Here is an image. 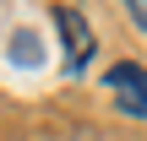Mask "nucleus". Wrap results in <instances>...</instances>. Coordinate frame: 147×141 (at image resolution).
<instances>
[{
  "label": "nucleus",
  "mask_w": 147,
  "mask_h": 141,
  "mask_svg": "<svg viewBox=\"0 0 147 141\" xmlns=\"http://www.w3.org/2000/svg\"><path fill=\"white\" fill-rule=\"evenodd\" d=\"M104 87L115 92V103L125 114L147 120V65H109L104 71Z\"/></svg>",
  "instance_id": "1"
},
{
  "label": "nucleus",
  "mask_w": 147,
  "mask_h": 141,
  "mask_svg": "<svg viewBox=\"0 0 147 141\" xmlns=\"http://www.w3.org/2000/svg\"><path fill=\"white\" fill-rule=\"evenodd\" d=\"M55 27L65 38V71H82L87 65V49H93V27L76 5H55Z\"/></svg>",
  "instance_id": "2"
},
{
  "label": "nucleus",
  "mask_w": 147,
  "mask_h": 141,
  "mask_svg": "<svg viewBox=\"0 0 147 141\" xmlns=\"http://www.w3.org/2000/svg\"><path fill=\"white\" fill-rule=\"evenodd\" d=\"M131 22H136V27L147 33V0H136V5H131Z\"/></svg>",
  "instance_id": "3"
}]
</instances>
